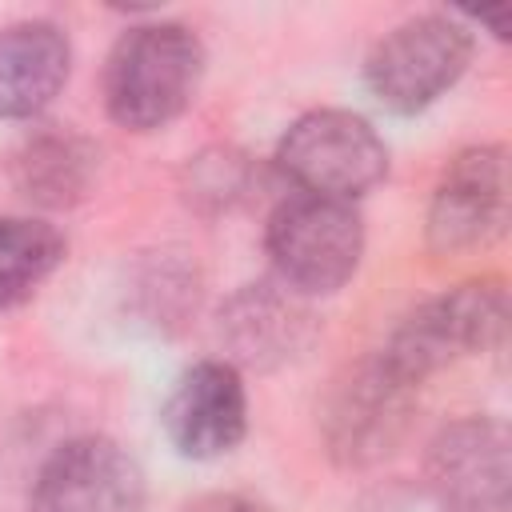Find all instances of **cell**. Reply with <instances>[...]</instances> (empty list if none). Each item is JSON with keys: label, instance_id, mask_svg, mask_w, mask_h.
<instances>
[{"label": "cell", "instance_id": "1", "mask_svg": "<svg viewBox=\"0 0 512 512\" xmlns=\"http://www.w3.org/2000/svg\"><path fill=\"white\" fill-rule=\"evenodd\" d=\"M204 44L188 24L152 20L116 36L100 92L112 124L124 132H160L196 100L204 80Z\"/></svg>", "mask_w": 512, "mask_h": 512}, {"label": "cell", "instance_id": "2", "mask_svg": "<svg viewBox=\"0 0 512 512\" xmlns=\"http://www.w3.org/2000/svg\"><path fill=\"white\" fill-rule=\"evenodd\" d=\"M264 252L276 280L296 296L344 288L364 256V220L348 200L292 192L264 224Z\"/></svg>", "mask_w": 512, "mask_h": 512}, {"label": "cell", "instance_id": "3", "mask_svg": "<svg viewBox=\"0 0 512 512\" xmlns=\"http://www.w3.org/2000/svg\"><path fill=\"white\" fill-rule=\"evenodd\" d=\"M508 332V292L496 276L456 284L452 292L424 300L412 308L380 356L412 384H424L432 372L476 356V352H496Z\"/></svg>", "mask_w": 512, "mask_h": 512}, {"label": "cell", "instance_id": "4", "mask_svg": "<svg viewBox=\"0 0 512 512\" xmlns=\"http://www.w3.org/2000/svg\"><path fill=\"white\" fill-rule=\"evenodd\" d=\"M468 60L472 32L444 12H424L400 20L372 44L364 60V80L388 112L412 116L452 92L456 80L468 72Z\"/></svg>", "mask_w": 512, "mask_h": 512}, {"label": "cell", "instance_id": "5", "mask_svg": "<svg viewBox=\"0 0 512 512\" xmlns=\"http://www.w3.org/2000/svg\"><path fill=\"white\" fill-rule=\"evenodd\" d=\"M276 168L296 184V192L352 204L388 176V144L348 108H312L284 128Z\"/></svg>", "mask_w": 512, "mask_h": 512}, {"label": "cell", "instance_id": "6", "mask_svg": "<svg viewBox=\"0 0 512 512\" xmlns=\"http://www.w3.org/2000/svg\"><path fill=\"white\" fill-rule=\"evenodd\" d=\"M420 384L404 380L380 352L348 368L324 400V444L348 468L376 464L400 448L416 412Z\"/></svg>", "mask_w": 512, "mask_h": 512}, {"label": "cell", "instance_id": "7", "mask_svg": "<svg viewBox=\"0 0 512 512\" xmlns=\"http://www.w3.org/2000/svg\"><path fill=\"white\" fill-rule=\"evenodd\" d=\"M424 480L436 512H508L512 448L496 416H460L444 424L424 452Z\"/></svg>", "mask_w": 512, "mask_h": 512}, {"label": "cell", "instance_id": "8", "mask_svg": "<svg viewBox=\"0 0 512 512\" xmlns=\"http://www.w3.org/2000/svg\"><path fill=\"white\" fill-rule=\"evenodd\" d=\"M508 224V152L504 144H472L448 160L428 200V248L464 256L488 248Z\"/></svg>", "mask_w": 512, "mask_h": 512}, {"label": "cell", "instance_id": "9", "mask_svg": "<svg viewBox=\"0 0 512 512\" xmlns=\"http://www.w3.org/2000/svg\"><path fill=\"white\" fill-rule=\"evenodd\" d=\"M144 472L128 448L108 436H72L40 464L28 512H140Z\"/></svg>", "mask_w": 512, "mask_h": 512}, {"label": "cell", "instance_id": "10", "mask_svg": "<svg viewBox=\"0 0 512 512\" xmlns=\"http://www.w3.org/2000/svg\"><path fill=\"white\" fill-rule=\"evenodd\" d=\"M168 444L188 460H220L248 432V392L232 360L184 368L160 408Z\"/></svg>", "mask_w": 512, "mask_h": 512}, {"label": "cell", "instance_id": "11", "mask_svg": "<svg viewBox=\"0 0 512 512\" xmlns=\"http://www.w3.org/2000/svg\"><path fill=\"white\" fill-rule=\"evenodd\" d=\"M72 72V44L52 20H16L0 28V120L40 116Z\"/></svg>", "mask_w": 512, "mask_h": 512}, {"label": "cell", "instance_id": "12", "mask_svg": "<svg viewBox=\"0 0 512 512\" xmlns=\"http://www.w3.org/2000/svg\"><path fill=\"white\" fill-rule=\"evenodd\" d=\"M304 308L300 296L284 284H248L240 288L220 320V332L236 360L244 364H276L288 360L304 340Z\"/></svg>", "mask_w": 512, "mask_h": 512}, {"label": "cell", "instance_id": "13", "mask_svg": "<svg viewBox=\"0 0 512 512\" xmlns=\"http://www.w3.org/2000/svg\"><path fill=\"white\" fill-rule=\"evenodd\" d=\"M96 176V148L72 128H44L12 156L16 192L40 208H68L88 196Z\"/></svg>", "mask_w": 512, "mask_h": 512}, {"label": "cell", "instance_id": "14", "mask_svg": "<svg viewBox=\"0 0 512 512\" xmlns=\"http://www.w3.org/2000/svg\"><path fill=\"white\" fill-rule=\"evenodd\" d=\"M68 240L56 224L32 216L0 220V312L24 304L64 260Z\"/></svg>", "mask_w": 512, "mask_h": 512}, {"label": "cell", "instance_id": "15", "mask_svg": "<svg viewBox=\"0 0 512 512\" xmlns=\"http://www.w3.org/2000/svg\"><path fill=\"white\" fill-rule=\"evenodd\" d=\"M252 164L236 148H208L188 164V200L200 208H228L248 192Z\"/></svg>", "mask_w": 512, "mask_h": 512}, {"label": "cell", "instance_id": "16", "mask_svg": "<svg viewBox=\"0 0 512 512\" xmlns=\"http://www.w3.org/2000/svg\"><path fill=\"white\" fill-rule=\"evenodd\" d=\"M180 512H264L260 500L244 496V492H208V496H196L192 504H184Z\"/></svg>", "mask_w": 512, "mask_h": 512}]
</instances>
